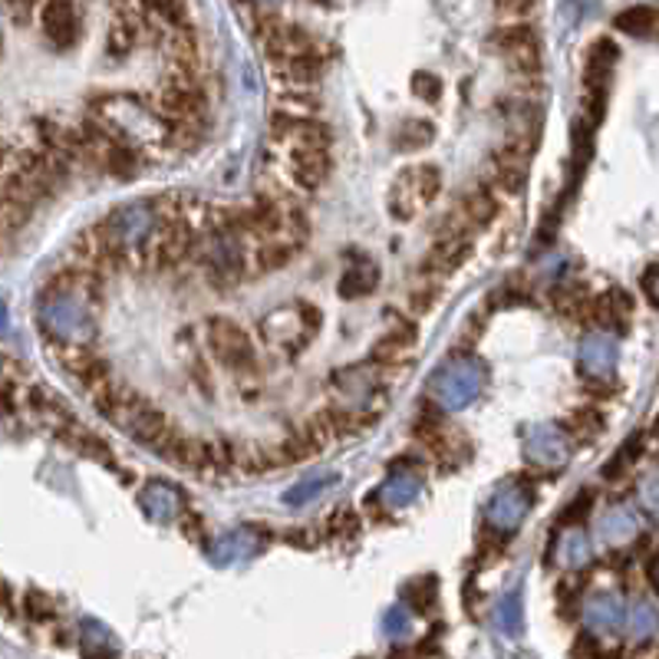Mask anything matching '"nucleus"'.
<instances>
[{
  "label": "nucleus",
  "mask_w": 659,
  "mask_h": 659,
  "mask_svg": "<svg viewBox=\"0 0 659 659\" xmlns=\"http://www.w3.org/2000/svg\"><path fill=\"white\" fill-rule=\"evenodd\" d=\"M616 31L633 34V37H652L659 31V14L652 8H633L616 18Z\"/></svg>",
  "instance_id": "a878e982"
},
{
  "label": "nucleus",
  "mask_w": 659,
  "mask_h": 659,
  "mask_svg": "<svg viewBox=\"0 0 659 659\" xmlns=\"http://www.w3.org/2000/svg\"><path fill=\"white\" fill-rule=\"evenodd\" d=\"M323 70H326V57L320 54V47H313V50H307V54H300V57L280 63L284 80H290L293 86H310V83H316V80L323 77Z\"/></svg>",
  "instance_id": "aec40b11"
},
{
  "label": "nucleus",
  "mask_w": 659,
  "mask_h": 659,
  "mask_svg": "<svg viewBox=\"0 0 659 659\" xmlns=\"http://www.w3.org/2000/svg\"><path fill=\"white\" fill-rule=\"evenodd\" d=\"M377 287H380V267H377L373 261H357V264H350V267L340 274V284H337V290H340L344 300L367 297V293H373Z\"/></svg>",
  "instance_id": "a211bd4d"
},
{
  "label": "nucleus",
  "mask_w": 659,
  "mask_h": 659,
  "mask_svg": "<svg viewBox=\"0 0 659 659\" xmlns=\"http://www.w3.org/2000/svg\"><path fill=\"white\" fill-rule=\"evenodd\" d=\"M383 626H386L390 636H409V613H406V606H393L386 613Z\"/></svg>",
  "instance_id": "473e14b6"
},
{
  "label": "nucleus",
  "mask_w": 659,
  "mask_h": 659,
  "mask_svg": "<svg viewBox=\"0 0 659 659\" xmlns=\"http://www.w3.org/2000/svg\"><path fill=\"white\" fill-rule=\"evenodd\" d=\"M524 459L534 465V469H544V472H560L567 462H570V439L564 429L557 426H531L524 436Z\"/></svg>",
  "instance_id": "423d86ee"
},
{
  "label": "nucleus",
  "mask_w": 659,
  "mask_h": 659,
  "mask_svg": "<svg viewBox=\"0 0 659 659\" xmlns=\"http://www.w3.org/2000/svg\"><path fill=\"white\" fill-rule=\"evenodd\" d=\"M570 423H574V432L583 436V439H593V436L603 429V416H600L597 409H577V413L570 416Z\"/></svg>",
  "instance_id": "2f4dec72"
},
{
  "label": "nucleus",
  "mask_w": 659,
  "mask_h": 659,
  "mask_svg": "<svg viewBox=\"0 0 659 659\" xmlns=\"http://www.w3.org/2000/svg\"><path fill=\"white\" fill-rule=\"evenodd\" d=\"M626 623H629V633H633L636 639H649V636L659 629V610H656L649 600H639V603L629 606Z\"/></svg>",
  "instance_id": "bb28decb"
},
{
  "label": "nucleus",
  "mask_w": 659,
  "mask_h": 659,
  "mask_svg": "<svg viewBox=\"0 0 659 659\" xmlns=\"http://www.w3.org/2000/svg\"><path fill=\"white\" fill-rule=\"evenodd\" d=\"M583 623L597 636H613L623 626V603L616 593H593L583 606Z\"/></svg>",
  "instance_id": "9b49d317"
},
{
  "label": "nucleus",
  "mask_w": 659,
  "mask_h": 659,
  "mask_svg": "<svg viewBox=\"0 0 659 659\" xmlns=\"http://www.w3.org/2000/svg\"><path fill=\"white\" fill-rule=\"evenodd\" d=\"M528 152H521V149H511V146H505L498 155H495V162H492V182H495V188H505V192H521L524 188V182H528Z\"/></svg>",
  "instance_id": "f8f14e48"
},
{
  "label": "nucleus",
  "mask_w": 659,
  "mask_h": 659,
  "mask_svg": "<svg viewBox=\"0 0 659 659\" xmlns=\"http://www.w3.org/2000/svg\"><path fill=\"white\" fill-rule=\"evenodd\" d=\"M83 290H54L47 287L41 297V330L44 337L54 340L57 347H80L96 337V323L90 307L80 297Z\"/></svg>",
  "instance_id": "f257e3e1"
},
{
  "label": "nucleus",
  "mask_w": 659,
  "mask_h": 659,
  "mask_svg": "<svg viewBox=\"0 0 659 659\" xmlns=\"http://www.w3.org/2000/svg\"><path fill=\"white\" fill-rule=\"evenodd\" d=\"M646 287H649V297H652V303H659V270L646 277Z\"/></svg>",
  "instance_id": "c9c22d12"
},
{
  "label": "nucleus",
  "mask_w": 659,
  "mask_h": 659,
  "mask_svg": "<svg viewBox=\"0 0 659 659\" xmlns=\"http://www.w3.org/2000/svg\"><path fill=\"white\" fill-rule=\"evenodd\" d=\"M577 367L587 380H606L616 370V344L606 334H590L583 337L577 350Z\"/></svg>",
  "instance_id": "9d476101"
},
{
  "label": "nucleus",
  "mask_w": 659,
  "mask_h": 659,
  "mask_svg": "<svg viewBox=\"0 0 659 659\" xmlns=\"http://www.w3.org/2000/svg\"><path fill=\"white\" fill-rule=\"evenodd\" d=\"M106 643H109V629L100 626L96 620H83V636H80L83 652H103Z\"/></svg>",
  "instance_id": "7c9ffc66"
},
{
  "label": "nucleus",
  "mask_w": 659,
  "mask_h": 659,
  "mask_svg": "<svg viewBox=\"0 0 659 659\" xmlns=\"http://www.w3.org/2000/svg\"><path fill=\"white\" fill-rule=\"evenodd\" d=\"M406 600L413 603V610L432 613L436 603H439V583H436V577H432V574H429V577H416V580L406 587Z\"/></svg>",
  "instance_id": "cd10ccee"
},
{
  "label": "nucleus",
  "mask_w": 659,
  "mask_h": 659,
  "mask_svg": "<svg viewBox=\"0 0 659 659\" xmlns=\"http://www.w3.org/2000/svg\"><path fill=\"white\" fill-rule=\"evenodd\" d=\"M551 554L560 567H583L590 560V541L580 528H567L554 537V547H547V557Z\"/></svg>",
  "instance_id": "6ab92c4d"
},
{
  "label": "nucleus",
  "mask_w": 659,
  "mask_h": 659,
  "mask_svg": "<svg viewBox=\"0 0 659 659\" xmlns=\"http://www.w3.org/2000/svg\"><path fill=\"white\" fill-rule=\"evenodd\" d=\"M330 175V152L326 146H293L290 152V178L293 185L313 192Z\"/></svg>",
  "instance_id": "1a4fd4ad"
},
{
  "label": "nucleus",
  "mask_w": 659,
  "mask_h": 659,
  "mask_svg": "<svg viewBox=\"0 0 659 659\" xmlns=\"http://www.w3.org/2000/svg\"><path fill=\"white\" fill-rule=\"evenodd\" d=\"M472 254V234H446L436 241V247L426 257V270H439V274H452L459 270Z\"/></svg>",
  "instance_id": "ddd939ff"
},
{
  "label": "nucleus",
  "mask_w": 659,
  "mask_h": 659,
  "mask_svg": "<svg viewBox=\"0 0 659 659\" xmlns=\"http://www.w3.org/2000/svg\"><path fill=\"white\" fill-rule=\"evenodd\" d=\"M413 93H416L419 100H426V103H439V96H442V80H439L436 73H429V70H419V73L413 77Z\"/></svg>",
  "instance_id": "c756f323"
},
{
  "label": "nucleus",
  "mask_w": 659,
  "mask_h": 659,
  "mask_svg": "<svg viewBox=\"0 0 659 659\" xmlns=\"http://www.w3.org/2000/svg\"><path fill=\"white\" fill-rule=\"evenodd\" d=\"M432 142H436V126L429 119H403L393 136L396 152H419L429 149Z\"/></svg>",
  "instance_id": "5701e85b"
},
{
  "label": "nucleus",
  "mask_w": 659,
  "mask_h": 659,
  "mask_svg": "<svg viewBox=\"0 0 659 659\" xmlns=\"http://www.w3.org/2000/svg\"><path fill=\"white\" fill-rule=\"evenodd\" d=\"M261 547H264V537L257 534V528H234V531H228L208 544V557L218 567H228V564H241V560L257 557Z\"/></svg>",
  "instance_id": "6e6552de"
},
{
  "label": "nucleus",
  "mask_w": 659,
  "mask_h": 659,
  "mask_svg": "<svg viewBox=\"0 0 659 659\" xmlns=\"http://www.w3.org/2000/svg\"><path fill=\"white\" fill-rule=\"evenodd\" d=\"M297 244H300V241H293L290 234L284 238L280 231L261 238V244H257V251H254V267L264 270V274L287 267V264L293 261V254H297Z\"/></svg>",
  "instance_id": "dca6fc26"
},
{
  "label": "nucleus",
  "mask_w": 659,
  "mask_h": 659,
  "mask_svg": "<svg viewBox=\"0 0 659 659\" xmlns=\"http://www.w3.org/2000/svg\"><path fill=\"white\" fill-rule=\"evenodd\" d=\"M159 228V205L155 201H129L109 211V218L100 224V234L106 238V244L113 251L129 254L132 247L152 241Z\"/></svg>",
  "instance_id": "7ed1b4c3"
},
{
  "label": "nucleus",
  "mask_w": 659,
  "mask_h": 659,
  "mask_svg": "<svg viewBox=\"0 0 659 659\" xmlns=\"http://www.w3.org/2000/svg\"><path fill=\"white\" fill-rule=\"evenodd\" d=\"M639 498L646 508H659V475H646V482L639 485Z\"/></svg>",
  "instance_id": "f704fd0d"
},
{
  "label": "nucleus",
  "mask_w": 659,
  "mask_h": 659,
  "mask_svg": "<svg viewBox=\"0 0 659 659\" xmlns=\"http://www.w3.org/2000/svg\"><path fill=\"white\" fill-rule=\"evenodd\" d=\"M534 501V492L524 482H505L501 488H495V495L488 498L485 518L495 531L501 534H515L521 528V521L528 518Z\"/></svg>",
  "instance_id": "39448f33"
},
{
  "label": "nucleus",
  "mask_w": 659,
  "mask_h": 659,
  "mask_svg": "<svg viewBox=\"0 0 659 659\" xmlns=\"http://www.w3.org/2000/svg\"><path fill=\"white\" fill-rule=\"evenodd\" d=\"M488 370L478 357H452L429 380V403L442 413H459L482 396Z\"/></svg>",
  "instance_id": "f03ea898"
},
{
  "label": "nucleus",
  "mask_w": 659,
  "mask_h": 659,
  "mask_svg": "<svg viewBox=\"0 0 659 659\" xmlns=\"http://www.w3.org/2000/svg\"><path fill=\"white\" fill-rule=\"evenodd\" d=\"M337 478H340L337 472H316V475H307V478H300V482L284 495V501H287L290 508H300V505H307L310 498L323 495L326 488H334Z\"/></svg>",
  "instance_id": "393cba45"
},
{
  "label": "nucleus",
  "mask_w": 659,
  "mask_h": 659,
  "mask_svg": "<svg viewBox=\"0 0 659 659\" xmlns=\"http://www.w3.org/2000/svg\"><path fill=\"white\" fill-rule=\"evenodd\" d=\"M613 63H616V47L610 41H597L583 60V90H606Z\"/></svg>",
  "instance_id": "f3484780"
},
{
  "label": "nucleus",
  "mask_w": 659,
  "mask_h": 659,
  "mask_svg": "<svg viewBox=\"0 0 659 659\" xmlns=\"http://www.w3.org/2000/svg\"><path fill=\"white\" fill-rule=\"evenodd\" d=\"M419 495H423V472L413 469V472H393L373 498L400 511V508H409Z\"/></svg>",
  "instance_id": "4468645a"
},
{
  "label": "nucleus",
  "mask_w": 659,
  "mask_h": 659,
  "mask_svg": "<svg viewBox=\"0 0 659 659\" xmlns=\"http://www.w3.org/2000/svg\"><path fill=\"white\" fill-rule=\"evenodd\" d=\"M426 205H432V201H429V195H426V188L419 182V165L403 169L396 175V182H393V192H390V215L396 221H413Z\"/></svg>",
  "instance_id": "0eeeda50"
},
{
  "label": "nucleus",
  "mask_w": 659,
  "mask_h": 659,
  "mask_svg": "<svg viewBox=\"0 0 659 659\" xmlns=\"http://www.w3.org/2000/svg\"><path fill=\"white\" fill-rule=\"evenodd\" d=\"M495 620H498V629H501V633H508V636H518V633H521V593H518V590H511V593L501 597Z\"/></svg>",
  "instance_id": "c85d7f7f"
},
{
  "label": "nucleus",
  "mask_w": 659,
  "mask_h": 659,
  "mask_svg": "<svg viewBox=\"0 0 659 659\" xmlns=\"http://www.w3.org/2000/svg\"><path fill=\"white\" fill-rule=\"evenodd\" d=\"M436 297H439V290H436V287L416 290V293H413V300H409V303H413V313H419V316H423V313H429V310H432V303H436Z\"/></svg>",
  "instance_id": "72a5a7b5"
},
{
  "label": "nucleus",
  "mask_w": 659,
  "mask_h": 659,
  "mask_svg": "<svg viewBox=\"0 0 659 659\" xmlns=\"http://www.w3.org/2000/svg\"><path fill=\"white\" fill-rule=\"evenodd\" d=\"M459 208H462V215L472 221V228L482 231L485 224L495 221V215H498V198H495L488 188H475V192H469V195L462 198Z\"/></svg>",
  "instance_id": "b1692460"
},
{
  "label": "nucleus",
  "mask_w": 659,
  "mask_h": 659,
  "mask_svg": "<svg viewBox=\"0 0 659 659\" xmlns=\"http://www.w3.org/2000/svg\"><path fill=\"white\" fill-rule=\"evenodd\" d=\"M139 505L146 508V515H149L152 521L169 524V521H175L178 511H182V495H178V488H172V485H165V482H149V485L142 488V495H139Z\"/></svg>",
  "instance_id": "2eb2a0df"
},
{
  "label": "nucleus",
  "mask_w": 659,
  "mask_h": 659,
  "mask_svg": "<svg viewBox=\"0 0 659 659\" xmlns=\"http://www.w3.org/2000/svg\"><path fill=\"white\" fill-rule=\"evenodd\" d=\"M103 169L109 175H116V178H132L139 172V155H136V149L129 142L109 136L103 142Z\"/></svg>",
  "instance_id": "4be33fe9"
},
{
  "label": "nucleus",
  "mask_w": 659,
  "mask_h": 659,
  "mask_svg": "<svg viewBox=\"0 0 659 659\" xmlns=\"http://www.w3.org/2000/svg\"><path fill=\"white\" fill-rule=\"evenodd\" d=\"M208 347L218 357V363L228 367V370H234V373L254 367V344H251V337L244 334V326H238L228 316H211L208 320Z\"/></svg>",
  "instance_id": "20e7f679"
},
{
  "label": "nucleus",
  "mask_w": 659,
  "mask_h": 659,
  "mask_svg": "<svg viewBox=\"0 0 659 659\" xmlns=\"http://www.w3.org/2000/svg\"><path fill=\"white\" fill-rule=\"evenodd\" d=\"M633 531H636V518H633L626 508H610V511H603L600 521H597L600 544H606V547L626 544V541L633 537Z\"/></svg>",
  "instance_id": "412c9836"
}]
</instances>
